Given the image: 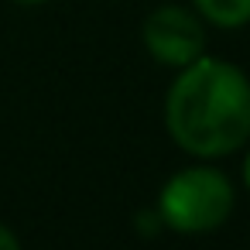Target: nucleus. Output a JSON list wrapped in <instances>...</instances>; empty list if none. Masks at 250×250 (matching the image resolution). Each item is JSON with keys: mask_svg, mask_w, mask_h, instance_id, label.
Here are the masks:
<instances>
[{"mask_svg": "<svg viewBox=\"0 0 250 250\" xmlns=\"http://www.w3.org/2000/svg\"><path fill=\"white\" fill-rule=\"evenodd\" d=\"M243 182H247V188H250V154H247V161H243Z\"/></svg>", "mask_w": 250, "mask_h": 250, "instance_id": "423d86ee", "label": "nucleus"}, {"mask_svg": "<svg viewBox=\"0 0 250 250\" xmlns=\"http://www.w3.org/2000/svg\"><path fill=\"white\" fill-rule=\"evenodd\" d=\"M165 124L195 158L233 154L250 137V79L223 59L199 55L168 86Z\"/></svg>", "mask_w": 250, "mask_h": 250, "instance_id": "f257e3e1", "label": "nucleus"}, {"mask_svg": "<svg viewBox=\"0 0 250 250\" xmlns=\"http://www.w3.org/2000/svg\"><path fill=\"white\" fill-rule=\"evenodd\" d=\"M0 250H21V243H18V236L0 223Z\"/></svg>", "mask_w": 250, "mask_h": 250, "instance_id": "39448f33", "label": "nucleus"}, {"mask_svg": "<svg viewBox=\"0 0 250 250\" xmlns=\"http://www.w3.org/2000/svg\"><path fill=\"white\" fill-rule=\"evenodd\" d=\"M192 4L216 28H243L250 21V0H192Z\"/></svg>", "mask_w": 250, "mask_h": 250, "instance_id": "20e7f679", "label": "nucleus"}, {"mask_svg": "<svg viewBox=\"0 0 250 250\" xmlns=\"http://www.w3.org/2000/svg\"><path fill=\"white\" fill-rule=\"evenodd\" d=\"M14 4H21V7H38V4H45V0H14Z\"/></svg>", "mask_w": 250, "mask_h": 250, "instance_id": "0eeeda50", "label": "nucleus"}, {"mask_svg": "<svg viewBox=\"0 0 250 250\" xmlns=\"http://www.w3.org/2000/svg\"><path fill=\"white\" fill-rule=\"evenodd\" d=\"M158 212L178 233H212L233 212V185L219 168H182L165 182Z\"/></svg>", "mask_w": 250, "mask_h": 250, "instance_id": "f03ea898", "label": "nucleus"}, {"mask_svg": "<svg viewBox=\"0 0 250 250\" xmlns=\"http://www.w3.org/2000/svg\"><path fill=\"white\" fill-rule=\"evenodd\" d=\"M144 48L171 69H185L188 62H195L206 48V35H202V21L178 7V4H161L147 14L144 21Z\"/></svg>", "mask_w": 250, "mask_h": 250, "instance_id": "7ed1b4c3", "label": "nucleus"}]
</instances>
